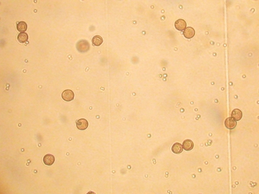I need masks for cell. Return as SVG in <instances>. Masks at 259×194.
<instances>
[{
  "label": "cell",
  "instance_id": "obj_1",
  "mask_svg": "<svg viewBox=\"0 0 259 194\" xmlns=\"http://www.w3.org/2000/svg\"><path fill=\"white\" fill-rule=\"evenodd\" d=\"M76 48L79 52L86 53L89 49V44L86 40H81L76 44Z\"/></svg>",
  "mask_w": 259,
  "mask_h": 194
},
{
  "label": "cell",
  "instance_id": "obj_2",
  "mask_svg": "<svg viewBox=\"0 0 259 194\" xmlns=\"http://www.w3.org/2000/svg\"><path fill=\"white\" fill-rule=\"evenodd\" d=\"M74 97H75L74 93H73L71 90H67L62 92V97L63 98V100H64L66 102L72 101L73 99H74Z\"/></svg>",
  "mask_w": 259,
  "mask_h": 194
},
{
  "label": "cell",
  "instance_id": "obj_3",
  "mask_svg": "<svg viewBox=\"0 0 259 194\" xmlns=\"http://www.w3.org/2000/svg\"><path fill=\"white\" fill-rule=\"evenodd\" d=\"M175 27L178 31H183L187 27V23L184 20L179 19L175 22Z\"/></svg>",
  "mask_w": 259,
  "mask_h": 194
},
{
  "label": "cell",
  "instance_id": "obj_4",
  "mask_svg": "<svg viewBox=\"0 0 259 194\" xmlns=\"http://www.w3.org/2000/svg\"><path fill=\"white\" fill-rule=\"evenodd\" d=\"M76 127L80 130H84L88 127V122L87 120L81 119L76 122Z\"/></svg>",
  "mask_w": 259,
  "mask_h": 194
},
{
  "label": "cell",
  "instance_id": "obj_5",
  "mask_svg": "<svg viewBox=\"0 0 259 194\" xmlns=\"http://www.w3.org/2000/svg\"><path fill=\"white\" fill-rule=\"evenodd\" d=\"M225 126L229 129H234L236 126V120L233 119L232 117H229V118L226 119L225 121Z\"/></svg>",
  "mask_w": 259,
  "mask_h": 194
},
{
  "label": "cell",
  "instance_id": "obj_6",
  "mask_svg": "<svg viewBox=\"0 0 259 194\" xmlns=\"http://www.w3.org/2000/svg\"><path fill=\"white\" fill-rule=\"evenodd\" d=\"M44 163L47 166H51L55 161V157L51 154H47L44 157Z\"/></svg>",
  "mask_w": 259,
  "mask_h": 194
},
{
  "label": "cell",
  "instance_id": "obj_7",
  "mask_svg": "<svg viewBox=\"0 0 259 194\" xmlns=\"http://www.w3.org/2000/svg\"><path fill=\"white\" fill-rule=\"evenodd\" d=\"M194 34H195V31L194 30V28H192L191 27H187L183 31L184 36L186 38H188V39H191V38L194 37Z\"/></svg>",
  "mask_w": 259,
  "mask_h": 194
},
{
  "label": "cell",
  "instance_id": "obj_8",
  "mask_svg": "<svg viewBox=\"0 0 259 194\" xmlns=\"http://www.w3.org/2000/svg\"><path fill=\"white\" fill-rule=\"evenodd\" d=\"M183 146H182L180 143L176 142V143H174L172 147V152L174 153H176V154L181 153L183 151Z\"/></svg>",
  "mask_w": 259,
  "mask_h": 194
},
{
  "label": "cell",
  "instance_id": "obj_9",
  "mask_svg": "<svg viewBox=\"0 0 259 194\" xmlns=\"http://www.w3.org/2000/svg\"><path fill=\"white\" fill-rule=\"evenodd\" d=\"M231 117L233 119L235 120L236 121H238V120H241L242 119V112L238 109H235L232 111Z\"/></svg>",
  "mask_w": 259,
  "mask_h": 194
},
{
  "label": "cell",
  "instance_id": "obj_10",
  "mask_svg": "<svg viewBox=\"0 0 259 194\" xmlns=\"http://www.w3.org/2000/svg\"><path fill=\"white\" fill-rule=\"evenodd\" d=\"M182 146H183V148L185 150L191 151L194 148V143L193 141H191V140L187 139V140H185V141L183 142V145Z\"/></svg>",
  "mask_w": 259,
  "mask_h": 194
},
{
  "label": "cell",
  "instance_id": "obj_11",
  "mask_svg": "<svg viewBox=\"0 0 259 194\" xmlns=\"http://www.w3.org/2000/svg\"><path fill=\"white\" fill-rule=\"evenodd\" d=\"M27 28V25L25 21H20L17 24V30L20 32V33H24L26 31Z\"/></svg>",
  "mask_w": 259,
  "mask_h": 194
},
{
  "label": "cell",
  "instance_id": "obj_12",
  "mask_svg": "<svg viewBox=\"0 0 259 194\" xmlns=\"http://www.w3.org/2000/svg\"><path fill=\"white\" fill-rule=\"evenodd\" d=\"M103 42V39L100 36H95L92 38V43L95 46H99Z\"/></svg>",
  "mask_w": 259,
  "mask_h": 194
},
{
  "label": "cell",
  "instance_id": "obj_13",
  "mask_svg": "<svg viewBox=\"0 0 259 194\" xmlns=\"http://www.w3.org/2000/svg\"><path fill=\"white\" fill-rule=\"evenodd\" d=\"M28 40V34L25 33H21L18 34V40L20 43L26 42Z\"/></svg>",
  "mask_w": 259,
  "mask_h": 194
}]
</instances>
